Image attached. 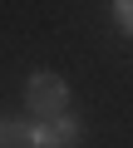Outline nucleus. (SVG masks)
Masks as SVG:
<instances>
[{"label": "nucleus", "mask_w": 133, "mask_h": 148, "mask_svg": "<svg viewBox=\"0 0 133 148\" xmlns=\"http://www.w3.org/2000/svg\"><path fill=\"white\" fill-rule=\"evenodd\" d=\"M25 109L35 114V123L69 114V79L54 74V69H35L30 79H25Z\"/></svg>", "instance_id": "obj_1"}, {"label": "nucleus", "mask_w": 133, "mask_h": 148, "mask_svg": "<svg viewBox=\"0 0 133 148\" xmlns=\"http://www.w3.org/2000/svg\"><path fill=\"white\" fill-rule=\"evenodd\" d=\"M79 138H84V123H79L74 114L30 123V143H35V148H79Z\"/></svg>", "instance_id": "obj_2"}, {"label": "nucleus", "mask_w": 133, "mask_h": 148, "mask_svg": "<svg viewBox=\"0 0 133 148\" xmlns=\"http://www.w3.org/2000/svg\"><path fill=\"white\" fill-rule=\"evenodd\" d=\"M113 20H118V30H133V5H128V0L113 5Z\"/></svg>", "instance_id": "obj_4"}, {"label": "nucleus", "mask_w": 133, "mask_h": 148, "mask_svg": "<svg viewBox=\"0 0 133 148\" xmlns=\"http://www.w3.org/2000/svg\"><path fill=\"white\" fill-rule=\"evenodd\" d=\"M0 148H35L25 119H0Z\"/></svg>", "instance_id": "obj_3"}]
</instances>
